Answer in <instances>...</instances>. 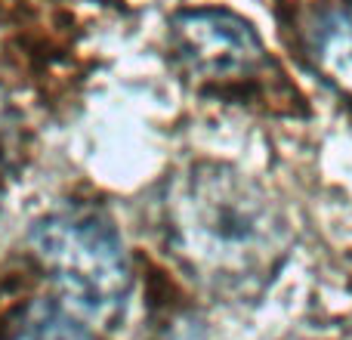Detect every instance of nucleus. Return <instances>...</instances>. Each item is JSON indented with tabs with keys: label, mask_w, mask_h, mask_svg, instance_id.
Returning a JSON list of instances; mask_svg holds the SVG:
<instances>
[{
	"label": "nucleus",
	"mask_w": 352,
	"mask_h": 340,
	"mask_svg": "<svg viewBox=\"0 0 352 340\" xmlns=\"http://www.w3.org/2000/svg\"><path fill=\"white\" fill-rule=\"evenodd\" d=\"M161 242L217 297L263 294L294 248V226L263 182L226 161H188L161 186Z\"/></svg>",
	"instance_id": "1"
},
{
	"label": "nucleus",
	"mask_w": 352,
	"mask_h": 340,
	"mask_svg": "<svg viewBox=\"0 0 352 340\" xmlns=\"http://www.w3.org/2000/svg\"><path fill=\"white\" fill-rule=\"evenodd\" d=\"M28 242L31 254L72 310L102 325L124 316L133 269L115 223L99 207H56L37 220Z\"/></svg>",
	"instance_id": "2"
},
{
	"label": "nucleus",
	"mask_w": 352,
	"mask_h": 340,
	"mask_svg": "<svg viewBox=\"0 0 352 340\" xmlns=\"http://www.w3.org/2000/svg\"><path fill=\"white\" fill-rule=\"evenodd\" d=\"M167 41L176 72L204 96L256 103L285 84V72L263 47L254 25L232 10L198 6L176 12Z\"/></svg>",
	"instance_id": "3"
},
{
	"label": "nucleus",
	"mask_w": 352,
	"mask_h": 340,
	"mask_svg": "<svg viewBox=\"0 0 352 340\" xmlns=\"http://www.w3.org/2000/svg\"><path fill=\"white\" fill-rule=\"evenodd\" d=\"M306 53L318 78L352 99V3L334 6L312 22Z\"/></svg>",
	"instance_id": "4"
},
{
	"label": "nucleus",
	"mask_w": 352,
	"mask_h": 340,
	"mask_svg": "<svg viewBox=\"0 0 352 340\" xmlns=\"http://www.w3.org/2000/svg\"><path fill=\"white\" fill-rule=\"evenodd\" d=\"M0 340H96V331L65 300L34 297L12 312Z\"/></svg>",
	"instance_id": "5"
},
{
	"label": "nucleus",
	"mask_w": 352,
	"mask_h": 340,
	"mask_svg": "<svg viewBox=\"0 0 352 340\" xmlns=\"http://www.w3.org/2000/svg\"><path fill=\"white\" fill-rule=\"evenodd\" d=\"M19 158V118L10 99L0 93V186L12 176Z\"/></svg>",
	"instance_id": "6"
}]
</instances>
